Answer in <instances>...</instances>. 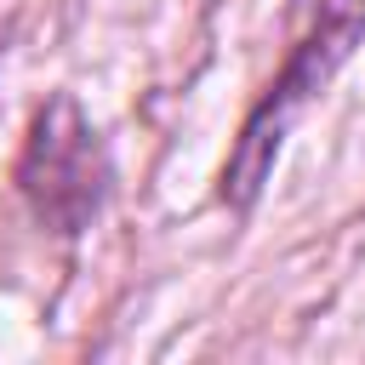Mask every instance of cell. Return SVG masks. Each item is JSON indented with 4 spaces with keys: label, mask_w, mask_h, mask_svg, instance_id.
Returning <instances> with one entry per match:
<instances>
[{
    "label": "cell",
    "mask_w": 365,
    "mask_h": 365,
    "mask_svg": "<svg viewBox=\"0 0 365 365\" xmlns=\"http://www.w3.org/2000/svg\"><path fill=\"white\" fill-rule=\"evenodd\" d=\"M359 34H365V0H319L314 6L302 40L291 46L285 68L274 74V86L262 91V103L251 108V120H245V131H240V143H234V154L222 165V200L228 205L245 211L262 194L291 120L314 103V91L331 86V74L348 63V51L359 46Z\"/></svg>",
    "instance_id": "cell-1"
},
{
    "label": "cell",
    "mask_w": 365,
    "mask_h": 365,
    "mask_svg": "<svg viewBox=\"0 0 365 365\" xmlns=\"http://www.w3.org/2000/svg\"><path fill=\"white\" fill-rule=\"evenodd\" d=\"M17 194L46 234L68 240V234L91 228V217L108 194V154L74 97H51L34 114L23 160H17Z\"/></svg>",
    "instance_id": "cell-2"
}]
</instances>
